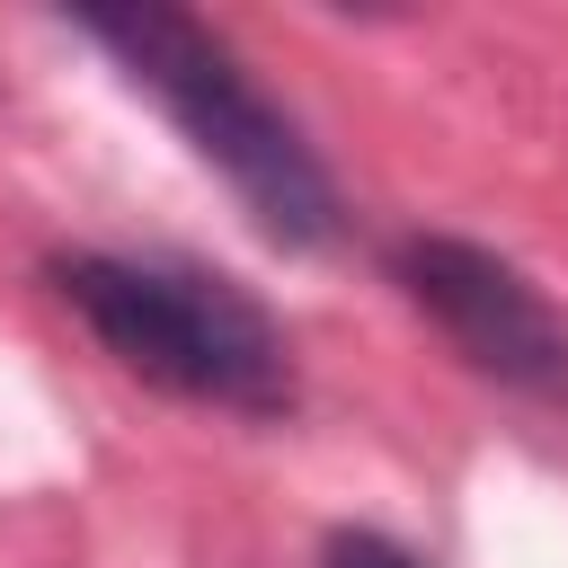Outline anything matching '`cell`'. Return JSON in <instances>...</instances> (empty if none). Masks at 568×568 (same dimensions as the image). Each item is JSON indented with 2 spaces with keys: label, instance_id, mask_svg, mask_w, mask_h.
<instances>
[{
  "label": "cell",
  "instance_id": "obj_1",
  "mask_svg": "<svg viewBox=\"0 0 568 568\" xmlns=\"http://www.w3.org/2000/svg\"><path fill=\"white\" fill-rule=\"evenodd\" d=\"M98 44H115V62L186 124V142L240 186V204L293 240V248H320L337 231V186L320 178V160L302 151V133L248 89V71L186 18V9H89L80 18Z\"/></svg>",
  "mask_w": 568,
  "mask_h": 568
},
{
  "label": "cell",
  "instance_id": "obj_2",
  "mask_svg": "<svg viewBox=\"0 0 568 568\" xmlns=\"http://www.w3.org/2000/svg\"><path fill=\"white\" fill-rule=\"evenodd\" d=\"M62 302L151 382L186 390V399H222V408H284L293 399V364L275 320L231 293L222 275H160V266H124V257H62L53 266Z\"/></svg>",
  "mask_w": 568,
  "mask_h": 568
},
{
  "label": "cell",
  "instance_id": "obj_3",
  "mask_svg": "<svg viewBox=\"0 0 568 568\" xmlns=\"http://www.w3.org/2000/svg\"><path fill=\"white\" fill-rule=\"evenodd\" d=\"M399 284L417 311H435L453 328V346L479 373H497L532 399H568V328L515 266H497L488 248H462V240H408Z\"/></svg>",
  "mask_w": 568,
  "mask_h": 568
},
{
  "label": "cell",
  "instance_id": "obj_4",
  "mask_svg": "<svg viewBox=\"0 0 568 568\" xmlns=\"http://www.w3.org/2000/svg\"><path fill=\"white\" fill-rule=\"evenodd\" d=\"M328 568H417L399 541H382V532H337L328 541Z\"/></svg>",
  "mask_w": 568,
  "mask_h": 568
}]
</instances>
